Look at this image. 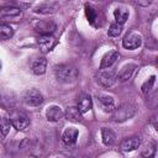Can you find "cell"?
<instances>
[{"label":"cell","mask_w":158,"mask_h":158,"mask_svg":"<svg viewBox=\"0 0 158 158\" xmlns=\"http://www.w3.org/2000/svg\"><path fill=\"white\" fill-rule=\"evenodd\" d=\"M98 105L105 112H112L115 109V100L110 95H98Z\"/></svg>","instance_id":"cell-8"},{"label":"cell","mask_w":158,"mask_h":158,"mask_svg":"<svg viewBox=\"0 0 158 158\" xmlns=\"http://www.w3.org/2000/svg\"><path fill=\"white\" fill-rule=\"evenodd\" d=\"M64 116H65L67 120H69L72 122H79V121H81V112L75 106L67 107V110L64 112Z\"/></svg>","instance_id":"cell-18"},{"label":"cell","mask_w":158,"mask_h":158,"mask_svg":"<svg viewBox=\"0 0 158 158\" xmlns=\"http://www.w3.org/2000/svg\"><path fill=\"white\" fill-rule=\"evenodd\" d=\"M101 138H102V143L105 146H112L116 141V135L112 130L110 128H106V127H102L101 130Z\"/></svg>","instance_id":"cell-17"},{"label":"cell","mask_w":158,"mask_h":158,"mask_svg":"<svg viewBox=\"0 0 158 158\" xmlns=\"http://www.w3.org/2000/svg\"><path fill=\"white\" fill-rule=\"evenodd\" d=\"M116 80H117V77H116V72H114V70L101 69L96 73V81L104 88L112 86Z\"/></svg>","instance_id":"cell-4"},{"label":"cell","mask_w":158,"mask_h":158,"mask_svg":"<svg viewBox=\"0 0 158 158\" xmlns=\"http://www.w3.org/2000/svg\"><path fill=\"white\" fill-rule=\"evenodd\" d=\"M85 14H86L88 21H89L93 26H98V22H99L98 11H96L94 7H91L90 5H86V6H85Z\"/></svg>","instance_id":"cell-20"},{"label":"cell","mask_w":158,"mask_h":158,"mask_svg":"<svg viewBox=\"0 0 158 158\" xmlns=\"http://www.w3.org/2000/svg\"><path fill=\"white\" fill-rule=\"evenodd\" d=\"M56 28H57V26L52 20H42V21L36 22V25H35V30L38 33H41L42 36L52 35Z\"/></svg>","instance_id":"cell-6"},{"label":"cell","mask_w":158,"mask_h":158,"mask_svg":"<svg viewBox=\"0 0 158 158\" xmlns=\"http://www.w3.org/2000/svg\"><path fill=\"white\" fill-rule=\"evenodd\" d=\"M142 44V36L138 33H130L122 40V46L126 49H136Z\"/></svg>","instance_id":"cell-7"},{"label":"cell","mask_w":158,"mask_h":158,"mask_svg":"<svg viewBox=\"0 0 158 158\" xmlns=\"http://www.w3.org/2000/svg\"><path fill=\"white\" fill-rule=\"evenodd\" d=\"M93 106V101H91V98L90 95H83L80 99H79V102H78V110L81 112V114H85L88 112Z\"/></svg>","instance_id":"cell-19"},{"label":"cell","mask_w":158,"mask_h":158,"mask_svg":"<svg viewBox=\"0 0 158 158\" xmlns=\"http://www.w3.org/2000/svg\"><path fill=\"white\" fill-rule=\"evenodd\" d=\"M117 59H118V52H117V51H110V52H107V53L102 57V59H101V62H100V68H101V69L110 68Z\"/></svg>","instance_id":"cell-14"},{"label":"cell","mask_w":158,"mask_h":158,"mask_svg":"<svg viewBox=\"0 0 158 158\" xmlns=\"http://www.w3.org/2000/svg\"><path fill=\"white\" fill-rule=\"evenodd\" d=\"M141 144V139L138 137H130V138H125L120 147L123 152H132V151H136Z\"/></svg>","instance_id":"cell-13"},{"label":"cell","mask_w":158,"mask_h":158,"mask_svg":"<svg viewBox=\"0 0 158 158\" xmlns=\"http://www.w3.org/2000/svg\"><path fill=\"white\" fill-rule=\"evenodd\" d=\"M154 81H156V75H152L148 80H146V81L142 84L141 91H142L143 94H148V93L152 90V88H153V85H154Z\"/></svg>","instance_id":"cell-26"},{"label":"cell","mask_w":158,"mask_h":158,"mask_svg":"<svg viewBox=\"0 0 158 158\" xmlns=\"http://www.w3.org/2000/svg\"><path fill=\"white\" fill-rule=\"evenodd\" d=\"M10 122H11V126L17 130V131H23L28 127L30 125V118L26 114L21 112V111H12L10 114Z\"/></svg>","instance_id":"cell-3"},{"label":"cell","mask_w":158,"mask_h":158,"mask_svg":"<svg viewBox=\"0 0 158 158\" xmlns=\"http://www.w3.org/2000/svg\"><path fill=\"white\" fill-rule=\"evenodd\" d=\"M136 69H137V64L128 63V64H126V65H123L121 68V70L116 74V77H117V79L120 81H126V80H128V79L132 78V75L136 72Z\"/></svg>","instance_id":"cell-10"},{"label":"cell","mask_w":158,"mask_h":158,"mask_svg":"<svg viewBox=\"0 0 158 158\" xmlns=\"http://www.w3.org/2000/svg\"><path fill=\"white\" fill-rule=\"evenodd\" d=\"M36 12H38V14H52V12H54V7H51V6H40V7H37L36 10H35Z\"/></svg>","instance_id":"cell-27"},{"label":"cell","mask_w":158,"mask_h":158,"mask_svg":"<svg viewBox=\"0 0 158 158\" xmlns=\"http://www.w3.org/2000/svg\"><path fill=\"white\" fill-rule=\"evenodd\" d=\"M10 127H11V122H10L9 117H6V116L1 117L0 118V139L5 138V136L10 131Z\"/></svg>","instance_id":"cell-21"},{"label":"cell","mask_w":158,"mask_h":158,"mask_svg":"<svg viewBox=\"0 0 158 158\" xmlns=\"http://www.w3.org/2000/svg\"><path fill=\"white\" fill-rule=\"evenodd\" d=\"M56 38L52 35H46V36H41L38 38V47L41 49V52L47 53L49 52L54 46H56Z\"/></svg>","instance_id":"cell-9"},{"label":"cell","mask_w":158,"mask_h":158,"mask_svg":"<svg viewBox=\"0 0 158 158\" xmlns=\"http://www.w3.org/2000/svg\"><path fill=\"white\" fill-rule=\"evenodd\" d=\"M63 116H64L63 110H62L59 106H57V105L49 106V107L47 109V111H46V117H47V120L51 121V122H57V121H59Z\"/></svg>","instance_id":"cell-12"},{"label":"cell","mask_w":158,"mask_h":158,"mask_svg":"<svg viewBox=\"0 0 158 158\" xmlns=\"http://www.w3.org/2000/svg\"><path fill=\"white\" fill-rule=\"evenodd\" d=\"M114 17L116 20V23L122 26L128 19V10L126 7H123V6H118L114 11Z\"/></svg>","instance_id":"cell-16"},{"label":"cell","mask_w":158,"mask_h":158,"mask_svg":"<svg viewBox=\"0 0 158 158\" xmlns=\"http://www.w3.org/2000/svg\"><path fill=\"white\" fill-rule=\"evenodd\" d=\"M122 32V26L118 25V23H111L110 27H109V31H107V35L110 37H118Z\"/></svg>","instance_id":"cell-25"},{"label":"cell","mask_w":158,"mask_h":158,"mask_svg":"<svg viewBox=\"0 0 158 158\" xmlns=\"http://www.w3.org/2000/svg\"><path fill=\"white\" fill-rule=\"evenodd\" d=\"M154 156H156V146L153 143H148V146H146L141 152L142 158H154Z\"/></svg>","instance_id":"cell-24"},{"label":"cell","mask_w":158,"mask_h":158,"mask_svg":"<svg viewBox=\"0 0 158 158\" xmlns=\"http://www.w3.org/2000/svg\"><path fill=\"white\" fill-rule=\"evenodd\" d=\"M20 14H21V10L15 6H6V7L0 9V16L14 17V16H19Z\"/></svg>","instance_id":"cell-22"},{"label":"cell","mask_w":158,"mask_h":158,"mask_svg":"<svg viewBox=\"0 0 158 158\" xmlns=\"http://www.w3.org/2000/svg\"><path fill=\"white\" fill-rule=\"evenodd\" d=\"M54 75L58 81L69 84V83H74L78 79L79 72L72 64H59L54 68Z\"/></svg>","instance_id":"cell-1"},{"label":"cell","mask_w":158,"mask_h":158,"mask_svg":"<svg viewBox=\"0 0 158 158\" xmlns=\"http://www.w3.org/2000/svg\"><path fill=\"white\" fill-rule=\"evenodd\" d=\"M78 135H79V131L75 127H68V128L64 130L63 136H62V139H63V142L67 146H73V144L77 143Z\"/></svg>","instance_id":"cell-11"},{"label":"cell","mask_w":158,"mask_h":158,"mask_svg":"<svg viewBox=\"0 0 158 158\" xmlns=\"http://www.w3.org/2000/svg\"><path fill=\"white\" fill-rule=\"evenodd\" d=\"M23 101L30 106H40L43 102V95L37 89H28L23 93Z\"/></svg>","instance_id":"cell-5"},{"label":"cell","mask_w":158,"mask_h":158,"mask_svg":"<svg viewBox=\"0 0 158 158\" xmlns=\"http://www.w3.org/2000/svg\"><path fill=\"white\" fill-rule=\"evenodd\" d=\"M32 72L36 75H42L46 73V68H47V59L44 57H38L32 62Z\"/></svg>","instance_id":"cell-15"},{"label":"cell","mask_w":158,"mask_h":158,"mask_svg":"<svg viewBox=\"0 0 158 158\" xmlns=\"http://www.w3.org/2000/svg\"><path fill=\"white\" fill-rule=\"evenodd\" d=\"M136 114V107L130 102H123L112 111V120L115 122H125L132 118Z\"/></svg>","instance_id":"cell-2"},{"label":"cell","mask_w":158,"mask_h":158,"mask_svg":"<svg viewBox=\"0 0 158 158\" xmlns=\"http://www.w3.org/2000/svg\"><path fill=\"white\" fill-rule=\"evenodd\" d=\"M14 35V28L7 23H0V40H9Z\"/></svg>","instance_id":"cell-23"}]
</instances>
